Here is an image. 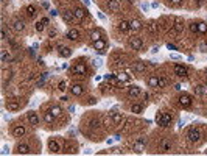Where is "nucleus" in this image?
<instances>
[{"label": "nucleus", "mask_w": 207, "mask_h": 156, "mask_svg": "<svg viewBox=\"0 0 207 156\" xmlns=\"http://www.w3.org/2000/svg\"><path fill=\"white\" fill-rule=\"evenodd\" d=\"M93 64H95V66H100V64H101V59H93Z\"/></svg>", "instance_id": "50"}, {"label": "nucleus", "mask_w": 207, "mask_h": 156, "mask_svg": "<svg viewBox=\"0 0 207 156\" xmlns=\"http://www.w3.org/2000/svg\"><path fill=\"white\" fill-rule=\"evenodd\" d=\"M170 148H171V142H170V139H165V141L162 142V150L163 151H168Z\"/></svg>", "instance_id": "35"}, {"label": "nucleus", "mask_w": 207, "mask_h": 156, "mask_svg": "<svg viewBox=\"0 0 207 156\" xmlns=\"http://www.w3.org/2000/svg\"><path fill=\"white\" fill-rule=\"evenodd\" d=\"M148 84H149V88H159V77L157 75H151L148 78Z\"/></svg>", "instance_id": "15"}, {"label": "nucleus", "mask_w": 207, "mask_h": 156, "mask_svg": "<svg viewBox=\"0 0 207 156\" xmlns=\"http://www.w3.org/2000/svg\"><path fill=\"white\" fill-rule=\"evenodd\" d=\"M70 92H72L73 95H81V94H83V86H79V84H73L72 88H70Z\"/></svg>", "instance_id": "22"}, {"label": "nucleus", "mask_w": 207, "mask_h": 156, "mask_svg": "<svg viewBox=\"0 0 207 156\" xmlns=\"http://www.w3.org/2000/svg\"><path fill=\"white\" fill-rule=\"evenodd\" d=\"M167 86V80L163 77H159V88H165Z\"/></svg>", "instance_id": "37"}, {"label": "nucleus", "mask_w": 207, "mask_h": 156, "mask_svg": "<svg viewBox=\"0 0 207 156\" xmlns=\"http://www.w3.org/2000/svg\"><path fill=\"white\" fill-rule=\"evenodd\" d=\"M26 14L30 16V17H34L38 13H36V6H33V5H30V6H26Z\"/></svg>", "instance_id": "31"}, {"label": "nucleus", "mask_w": 207, "mask_h": 156, "mask_svg": "<svg viewBox=\"0 0 207 156\" xmlns=\"http://www.w3.org/2000/svg\"><path fill=\"white\" fill-rule=\"evenodd\" d=\"M114 155H122V150H118V148H114V151H112Z\"/></svg>", "instance_id": "48"}, {"label": "nucleus", "mask_w": 207, "mask_h": 156, "mask_svg": "<svg viewBox=\"0 0 207 156\" xmlns=\"http://www.w3.org/2000/svg\"><path fill=\"white\" fill-rule=\"evenodd\" d=\"M156 122H157V125H161V127H170V123H171V116L167 114V112L157 111V114H156Z\"/></svg>", "instance_id": "1"}, {"label": "nucleus", "mask_w": 207, "mask_h": 156, "mask_svg": "<svg viewBox=\"0 0 207 156\" xmlns=\"http://www.w3.org/2000/svg\"><path fill=\"white\" fill-rule=\"evenodd\" d=\"M184 21H182V19H175V31L176 33H182L184 31Z\"/></svg>", "instance_id": "13"}, {"label": "nucleus", "mask_w": 207, "mask_h": 156, "mask_svg": "<svg viewBox=\"0 0 207 156\" xmlns=\"http://www.w3.org/2000/svg\"><path fill=\"white\" fill-rule=\"evenodd\" d=\"M41 22H42L44 25H48V24H50V19H48V17H42V21H41Z\"/></svg>", "instance_id": "44"}, {"label": "nucleus", "mask_w": 207, "mask_h": 156, "mask_svg": "<svg viewBox=\"0 0 207 156\" xmlns=\"http://www.w3.org/2000/svg\"><path fill=\"white\" fill-rule=\"evenodd\" d=\"M62 17H64L65 22H73V21H76V17H75V14H73V13H62Z\"/></svg>", "instance_id": "25"}, {"label": "nucleus", "mask_w": 207, "mask_h": 156, "mask_svg": "<svg viewBox=\"0 0 207 156\" xmlns=\"http://www.w3.org/2000/svg\"><path fill=\"white\" fill-rule=\"evenodd\" d=\"M195 92L198 95H206L207 94V84H201V86H196Z\"/></svg>", "instance_id": "24"}, {"label": "nucleus", "mask_w": 207, "mask_h": 156, "mask_svg": "<svg viewBox=\"0 0 207 156\" xmlns=\"http://www.w3.org/2000/svg\"><path fill=\"white\" fill-rule=\"evenodd\" d=\"M55 119H56V117H55V116H53L50 111H48V112H44V120L47 122V123H52Z\"/></svg>", "instance_id": "30"}, {"label": "nucleus", "mask_w": 207, "mask_h": 156, "mask_svg": "<svg viewBox=\"0 0 207 156\" xmlns=\"http://www.w3.org/2000/svg\"><path fill=\"white\" fill-rule=\"evenodd\" d=\"M108 9H109V11H112V13L120 11V3H118V0H109V2H108Z\"/></svg>", "instance_id": "10"}, {"label": "nucleus", "mask_w": 207, "mask_h": 156, "mask_svg": "<svg viewBox=\"0 0 207 156\" xmlns=\"http://www.w3.org/2000/svg\"><path fill=\"white\" fill-rule=\"evenodd\" d=\"M6 109H8V111H17L19 108H21V103H19L17 100H14V98H11V100H8L6 102Z\"/></svg>", "instance_id": "9"}, {"label": "nucleus", "mask_w": 207, "mask_h": 156, "mask_svg": "<svg viewBox=\"0 0 207 156\" xmlns=\"http://www.w3.org/2000/svg\"><path fill=\"white\" fill-rule=\"evenodd\" d=\"M128 94L131 95V97H139V95H140V88H139V86H129V88H128Z\"/></svg>", "instance_id": "16"}, {"label": "nucleus", "mask_w": 207, "mask_h": 156, "mask_svg": "<svg viewBox=\"0 0 207 156\" xmlns=\"http://www.w3.org/2000/svg\"><path fill=\"white\" fill-rule=\"evenodd\" d=\"M98 17L101 19V21H104V14H103V13H98Z\"/></svg>", "instance_id": "54"}, {"label": "nucleus", "mask_w": 207, "mask_h": 156, "mask_svg": "<svg viewBox=\"0 0 207 156\" xmlns=\"http://www.w3.org/2000/svg\"><path fill=\"white\" fill-rule=\"evenodd\" d=\"M6 59H9V55H6V52H2V62H6Z\"/></svg>", "instance_id": "42"}, {"label": "nucleus", "mask_w": 207, "mask_h": 156, "mask_svg": "<svg viewBox=\"0 0 207 156\" xmlns=\"http://www.w3.org/2000/svg\"><path fill=\"white\" fill-rule=\"evenodd\" d=\"M98 125H100V120H98V119H95V120H91V127H92V128H97Z\"/></svg>", "instance_id": "41"}, {"label": "nucleus", "mask_w": 207, "mask_h": 156, "mask_svg": "<svg viewBox=\"0 0 207 156\" xmlns=\"http://www.w3.org/2000/svg\"><path fill=\"white\" fill-rule=\"evenodd\" d=\"M104 47H106V42L103 41V39H98V41L93 42V48H95L97 52H98V50H104Z\"/></svg>", "instance_id": "20"}, {"label": "nucleus", "mask_w": 207, "mask_h": 156, "mask_svg": "<svg viewBox=\"0 0 207 156\" xmlns=\"http://www.w3.org/2000/svg\"><path fill=\"white\" fill-rule=\"evenodd\" d=\"M187 136H188V141L190 142H199V141H201V133H199L198 130H195V128H192Z\"/></svg>", "instance_id": "6"}, {"label": "nucleus", "mask_w": 207, "mask_h": 156, "mask_svg": "<svg viewBox=\"0 0 207 156\" xmlns=\"http://www.w3.org/2000/svg\"><path fill=\"white\" fill-rule=\"evenodd\" d=\"M17 153H22V155L30 153V145L28 144H19L17 145Z\"/></svg>", "instance_id": "19"}, {"label": "nucleus", "mask_w": 207, "mask_h": 156, "mask_svg": "<svg viewBox=\"0 0 207 156\" xmlns=\"http://www.w3.org/2000/svg\"><path fill=\"white\" fill-rule=\"evenodd\" d=\"M206 74H207V70H206Z\"/></svg>", "instance_id": "57"}, {"label": "nucleus", "mask_w": 207, "mask_h": 156, "mask_svg": "<svg viewBox=\"0 0 207 156\" xmlns=\"http://www.w3.org/2000/svg\"><path fill=\"white\" fill-rule=\"evenodd\" d=\"M50 112H52L55 117H59V116H61V112H62V109L59 108V106H52V108H50Z\"/></svg>", "instance_id": "28"}, {"label": "nucleus", "mask_w": 207, "mask_h": 156, "mask_svg": "<svg viewBox=\"0 0 207 156\" xmlns=\"http://www.w3.org/2000/svg\"><path fill=\"white\" fill-rule=\"evenodd\" d=\"M13 28H14L16 31H22V30L25 28V24H23L22 21H14V25H13Z\"/></svg>", "instance_id": "27"}, {"label": "nucleus", "mask_w": 207, "mask_h": 156, "mask_svg": "<svg viewBox=\"0 0 207 156\" xmlns=\"http://www.w3.org/2000/svg\"><path fill=\"white\" fill-rule=\"evenodd\" d=\"M36 31H44V24H42V22H38V24H36Z\"/></svg>", "instance_id": "38"}, {"label": "nucleus", "mask_w": 207, "mask_h": 156, "mask_svg": "<svg viewBox=\"0 0 207 156\" xmlns=\"http://www.w3.org/2000/svg\"><path fill=\"white\" fill-rule=\"evenodd\" d=\"M129 28L134 30V31H137V30L142 28V22L137 21V19H132V21H129Z\"/></svg>", "instance_id": "17"}, {"label": "nucleus", "mask_w": 207, "mask_h": 156, "mask_svg": "<svg viewBox=\"0 0 207 156\" xmlns=\"http://www.w3.org/2000/svg\"><path fill=\"white\" fill-rule=\"evenodd\" d=\"M48 150L52 151V153H58V151L61 150V144H59L56 139H50L48 141Z\"/></svg>", "instance_id": "8"}, {"label": "nucleus", "mask_w": 207, "mask_h": 156, "mask_svg": "<svg viewBox=\"0 0 207 156\" xmlns=\"http://www.w3.org/2000/svg\"><path fill=\"white\" fill-rule=\"evenodd\" d=\"M167 48H168V50H178L175 44H167Z\"/></svg>", "instance_id": "43"}, {"label": "nucleus", "mask_w": 207, "mask_h": 156, "mask_svg": "<svg viewBox=\"0 0 207 156\" xmlns=\"http://www.w3.org/2000/svg\"><path fill=\"white\" fill-rule=\"evenodd\" d=\"M13 134H14V137H22L25 134V127L23 125H16L13 128Z\"/></svg>", "instance_id": "11"}, {"label": "nucleus", "mask_w": 207, "mask_h": 156, "mask_svg": "<svg viewBox=\"0 0 207 156\" xmlns=\"http://www.w3.org/2000/svg\"><path fill=\"white\" fill-rule=\"evenodd\" d=\"M28 122L31 125H38L39 123V117H38V114H36V112H28Z\"/></svg>", "instance_id": "18"}, {"label": "nucleus", "mask_w": 207, "mask_h": 156, "mask_svg": "<svg viewBox=\"0 0 207 156\" xmlns=\"http://www.w3.org/2000/svg\"><path fill=\"white\" fill-rule=\"evenodd\" d=\"M41 5L42 6H44V8L47 9V8H50V5H48V2H45V0H42V2H41Z\"/></svg>", "instance_id": "45"}, {"label": "nucleus", "mask_w": 207, "mask_h": 156, "mask_svg": "<svg viewBox=\"0 0 207 156\" xmlns=\"http://www.w3.org/2000/svg\"><path fill=\"white\" fill-rule=\"evenodd\" d=\"M198 33H201V35H206L207 33V24L206 22H199L198 24Z\"/></svg>", "instance_id": "32"}, {"label": "nucleus", "mask_w": 207, "mask_h": 156, "mask_svg": "<svg viewBox=\"0 0 207 156\" xmlns=\"http://www.w3.org/2000/svg\"><path fill=\"white\" fill-rule=\"evenodd\" d=\"M190 30H192L193 33H198V24H195V22L190 24Z\"/></svg>", "instance_id": "39"}, {"label": "nucleus", "mask_w": 207, "mask_h": 156, "mask_svg": "<svg viewBox=\"0 0 207 156\" xmlns=\"http://www.w3.org/2000/svg\"><path fill=\"white\" fill-rule=\"evenodd\" d=\"M170 2H171V3H173V5H179V3H181V2H182V0H170Z\"/></svg>", "instance_id": "49"}, {"label": "nucleus", "mask_w": 207, "mask_h": 156, "mask_svg": "<svg viewBox=\"0 0 207 156\" xmlns=\"http://www.w3.org/2000/svg\"><path fill=\"white\" fill-rule=\"evenodd\" d=\"M115 77L118 78V81H128V80H129V75L125 74V72H120V74L115 75Z\"/></svg>", "instance_id": "33"}, {"label": "nucleus", "mask_w": 207, "mask_h": 156, "mask_svg": "<svg viewBox=\"0 0 207 156\" xmlns=\"http://www.w3.org/2000/svg\"><path fill=\"white\" fill-rule=\"evenodd\" d=\"M170 58H171V59H181V56H179V55H176V53H175V55H170Z\"/></svg>", "instance_id": "46"}, {"label": "nucleus", "mask_w": 207, "mask_h": 156, "mask_svg": "<svg viewBox=\"0 0 207 156\" xmlns=\"http://www.w3.org/2000/svg\"><path fill=\"white\" fill-rule=\"evenodd\" d=\"M157 50H159V47H153V48H151L153 53H157Z\"/></svg>", "instance_id": "55"}, {"label": "nucleus", "mask_w": 207, "mask_h": 156, "mask_svg": "<svg viewBox=\"0 0 207 156\" xmlns=\"http://www.w3.org/2000/svg\"><path fill=\"white\" fill-rule=\"evenodd\" d=\"M142 109H143V106H142V105H139V103L131 106V111L134 112V114H140V112H142Z\"/></svg>", "instance_id": "34"}, {"label": "nucleus", "mask_w": 207, "mask_h": 156, "mask_svg": "<svg viewBox=\"0 0 207 156\" xmlns=\"http://www.w3.org/2000/svg\"><path fill=\"white\" fill-rule=\"evenodd\" d=\"M0 38H2V39H6V33L3 31V30H2V33H0Z\"/></svg>", "instance_id": "51"}, {"label": "nucleus", "mask_w": 207, "mask_h": 156, "mask_svg": "<svg viewBox=\"0 0 207 156\" xmlns=\"http://www.w3.org/2000/svg\"><path fill=\"white\" fill-rule=\"evenodd\" d=\"M91 39L93 42L98 41V39H101V31H100V30H93V31L91 33Z\"/></svg>", "instance_id": "26"}, {"label": "nucleus", "mask_w": 207, "mask_h": 156, "mask_svg": "<svg viewBox=\"0 0 207 156\" xmlns=\"http://www.w3.org/2000/svg\"><path fill=\"white\" fill-rule=\"evenodd\" d=\"M142 9H143V11H148V5H145V3H143V5H142Z\"/></svg>", "instance_id": "53"}, {"label": "nucleus", "mask_w": 207, "mask_h": 156, "mask_svg": "<svg viewBox=\"0 0 207 156\" xmlns=\"http://www.w3.org/2000/svg\"><path fill=\"white\" fill-rule=\"evenodd\" d=\"M67 38L72 39V41H78V39H79V31H78V30H75V28L69 30V31H67Z\"/></svg>", "instance_id": "14"}, {"label": "nucleus", "mask_w": 207, "mask_h": 156, "mask_svg": "<svg viewBox=\"0 0 207 156\" xmlns=\"http://www.w3.org/2000/svg\"><path fill=\"white\" fill-rule=\"evenodd\" d=\"M129 47L132 48V50H142L143 47V42L140 38H131L129 39Z\"/></svg>", "instance_id": "4"}, {"label": "nucleus", "mask_w": 207, "mask_h": 156, "mask_svg": "<svg viewBox=\"0 0 207 156\" xmlns=\"http://www.w3.org/2000/svg\"><path fill=\"white\" fill-rule=\"evenodd\" d=\"M118 30H120V31H123V33L129 31V30H131V28H129V22H126V21H122V22H120V24H118Z\"/></svg>", "instance_id": "23"}, {"label": "nucleus", "mask_w": 207, "mask_h": 156, "mask_svg": "<svg viewBox=\"0 0 207 156\" xmlns=\"http://www.w3.org/2000/svg\"><path fill=\"white\" fill-rule=\"evenodd\" d=\"M72 72L75 75H86V72H87V69H86V66L83 64V62H78V64H75L72 67Z\"/></svg>", "instance_id": "5"}, {"label": "nucleus", "mask_w": 207, "mask_h": 156, "mask_svg": "<svg viewBox=\"0 0 207 156\" xmlns=\"http://www.w3.org/2000/svg\"><path fill=\"white\" fill-rule=\"evenodd\" d=\"M73 14H75L76 21H83V19L87 16V11H86V9H83V8H76L75 11H73Z\"/></svg>", "instance_id": "12"}, {"label": "nucleus", "mask_w": 207, "mask_h": 156, "mask_svg": "<svg viewBox=\"0 0 207 156\" xmlns=\"http://www.w3.org/2000/svg\"><path fill=\"white\" fill-rule=\"evenodd\" d=\"M179 105L182 108H190L192 106V97L188 94H181L179 95Z\"/></svg>", "instance_id": "3"}, {"label": "nucleus", "mask_w": 207, "mask_h": 156, "mask_svg": "<svg viewBox=\"0 0 207 156\" xmlns=\"http://www.w3.org/2000/svg\"><path fill=\"white\" fill-rule=\"evenodd\" d=\"M199 48H201V52H207V45L206 44H201V47H199Z\"/></svg>", "instance_id": "47"}, {"label": "nucleus", "mask_w": 207, "mask_h": 156, "mask_svg": "<svg viewBox=\"0 0 207 156\" xmlns=\"http://www.w3.org/2000/svg\"><path fill=\"white\" fill-rule=\"evenodd\" d=\"M50 14H52V16H58V11H56V9H52V11H50Z\"/></svg>", "instance_id": "52"}, {"label": "nucleus", "mask_w": 207, "mask_h": 156, "mask_svg": "<svg viewBox=\"0 0 207 156\" xmlns=\"http://www.w3.org/2000/svg\"><path fill=\"white\" fill-rule=\"evenodd\" d=\"M83 2H84V3H86V5H87V6H89V5H91V2H89V0H83Z\"/></svg>", "instance_id": "56"}, {"label": "nucleus", "mask_w": 207, "mask_h": 156, "mask_svg": "<svg viewBox=\"0 0 207 156\" xmlns=\"http://www.w3.org/2000/svg\"><path fill=\"white\" fill-rule=\"evenodd\" d=\"M175 74L178 75V77L184 78V77H187V74H188V69H187L185 66H181V64H176V66H175Z\"/></svg>", "instance_id": "7"}, {"label": "nucleus", "mask_w": 207, "mask_h": 156, "mask_svg": "<svg viewBox=\"0 0 207 156\" xmlns=\"http://www.w3.org/2000/svg\"><path fill=\"white\" fill-rule=\"evenodd\" d=\"M134 70L136 72H143V70H145V62H143V61H137L134 64Z\"/></svg>", "instance_id": "29"}, {"label": "nucleus", "mask_w": 207, "mask_h": 156, "mask_svg": "<svg viewBox=\"0 0 207 156\" xmlns=\"http://www.w3.org/2000/svg\"><path fill=\"white\" fill-rule=\"evenodd\" d=\"M65 89H67V84H65V81H61V83H59V91L64 92Z\"/></svg>", "instance_id": "40"}, {"label": "nucleus", "mask_w": 207, "mask_h": 156, "mask_svg": "<svg viewBox=\"0 0 207 156\" xmlns=\"http://www.w3.org/2000/svg\"><path fill=\"white\" fill-rule=\"evenodd\" d=\"M112 120H114V123H118V122L122 120V114H118V112H114V114H112Z\"/></svg>", "instance_id": "36"}, {"label": "nucleus", "mask_w": 207, "mask_h": 156, "mask_svg": "<svg viewBox=\"0 0 207 156\" xmlns=\"http://www.w3.org/2000/svg\"><path fill=\"white\" fill-rule=\"evenodd\" d=\"M59 55H61L62 58H70V56H72V48H69V47H61V50H59Z\"/></svg>", "instance_id": "21"}, {"label": "nucleus", "mask_w": 207, "mask_h": 156, "mask_svg": "<svg viewBox=\"0 0 207 156\" xmlns=\"http://www.w3.org/2000/svg\"><path fill=\"white\" fill-rule=\"evenodd\" d=\"M145 144H146V139L140 137V139H137V141L132 144V150H134L136 153H142V151L145 150Z\"/></svg>", "instance_id": "2"}]
</instances>
